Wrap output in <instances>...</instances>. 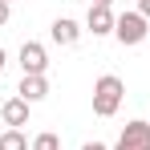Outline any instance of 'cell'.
Masks as SVG:
<instances>
[{
  "mask_svg": "<svg viewBox=\"0 0 150 150\" xmlns=\"http://www.w3.org/2000/svg\"><path fill=\"white\" fill-rule=\"evenodd\" d=\"M122 98H126L122 77L105 73V77L93 81V114H98V118H114V114L122 110Z\"/></svg>",
  "mask_w": 150,
  "mask_h": 150,
  "instance_id": "obj_1",
  "label": "cell"
},
{
  "mask_svg": "<svg viewBox=\"0 0 150 150\" xmlns=\"http://www.w3.org/2000/svg\"><path fill=\"white\" fill-rule=\"evenodd\" d=\"M114 37L122 41L126 49H134V45H142V41H150V21L134 8V12H122L118 16V25H114Z\"/></svg>",
  "mask_w": 150,
  "mask_h": 150,
  "instance_id": "obj_2",
  "label": "cell"
},
{
  "mask_svg": "<svg viewBox=\"0 0 150 150\" xmlns=\"http://www.w3.org/2000/svg\"><path fill=\"white\" fill-rule=\"evenodd\" d=\"M21 69H25V77H45L49 53H45L41 41H25V45H21Z\"/></svg>",
  "mask_w": 150,
  "mask_h": 150,
  "instance_id": "obj_3",
  "label": "cell"
},
{
  "mask_svg": "<svg viewBox=\"0 0 150 150\" xmlns=\"http://www.w3.org/2000/svg\"><path fill=\"white\" fill-rule=\"evenodd\" d=\"M118 25V16H114V8H105V4H89V16H85V28L93 33V37H110Z\"/></svg>",
  "mask_w": 150,
  "mask_h": 150,
  "instance_id": "obj_4",
  "label": "cell"
},
{
  "mask_svg": "<svg viewBox=\"0 0 150 150\" xmlns=\"http://www.w3.org/2000/svg\"><path fill=\"white\" fill-rule=\"evenodd\" d=\"M0 122L8 126V130L28 126V101H25V98H8L4 105H0Z\"/></svg>",
  "mask_w": 150,
  "mask_h": 150,
  "instance_id": "obj_5",
  "label": "cell"
},
{
  "mask_svg": "<svg viewBox=\"0 0 150 150\" xmlns=\"http://www.w3.org/2000/svg\"><path fill=\"white\" fill-rule=\"evenodd\" d=\"M81 33H85V28L77 25V21H69V16H57V21H53V28H49V37L57 41V45H65V49L81 41Z\"/></svg>",
  "mask_w": 150,
  "mask_h": 150,
  "instance_id": "obj_6",
  "label": "cell"
},
{
  "mask_svg": "<svg viewBox=\"0 0 150 150\" xmlns=\"http://www.w3.org/2000/svg\"><path fill=\"white\" fill-rule=\"evenodd\" d=\"M122 142L130 150H150V122H142V118L138 122H126L122 126Z\"/></svg>",
  "mask_w": 150,
  "mask_h": 150,
  "instance_id": "obj_7",
  "label": "cell"
},
{
  "mask_svg": "<svg viewBox=\"0 0 150 150\" xmlns=\"http://www.w3.org/2000/svg\"><path fill=\"white\" fill-rule=\"evenodd\" d=\"M16 98H25L28 105H33V101H45V98H49V81H45V77H21Z\"/></svg>",
  "mask_w": 150,
  "mask_h": 150,
  "instance_id": "obj_8",
  "label": "cell"
},
{
  "mask_svg": "<svg viewBox=\"0 0 150 150\" xmlns=\"http://www.w3.org/2000/svg\"><path fill=\"white\" fill-rule=\"evenodd\" d=\"M0 150H28L25 130H4V134H0Z\"/></svg>",
  "mask_w": 150,
  "mask_h": 150,
  "instance_id": "obj_9",
  "label": "cell"
},
{
  "mask_svg": "<svg viewBox=\"0 0 150 150\" xmlns=\"http://www.w3.org/2000/svg\"><path fill=\"white\" fill-rule=\"evenodd\" d=\"M33 150H61V138H57L53 130H45V134L33 138Z\"/></svg>",
  "mask_w": 150,
  "mask_h": 150,
  "instance_id": "obj_10",
  "label": "cell"
},
{
  "mask_svg": "<svg viewBox=\"0 0 150 150\" xmlns=\"http://www.w3.org/2000/svg\"><path fill=\"white\" fill-rule=\"evenodd\" d=\"M8 21H12V4H4V0H0V28L8 25Z\"/></svg>",
  "mask_w": 150,
  "mask_h": 150,
  "instance_id": "obj_11",
  "label": "cell"
},
{
  "mask_svg": "<svg viewBox=\"0 0 150 150\" xmlns=\"http://www.w3.org/2000/svg\"><path fill=\"white\" fill-rule=\"evenodd\" d=\"M138 12H142V16L150 21V0H138Z\"/></svg>",
  "mask_w": 150,
  "mask_h": 150,
  "instance_id": "obj_12",
  "label": "cell"
},
{
  "mask_svg": "<svg viewBox=\"0 0 150 150\" xmlns=\"http://www.w3.org/2000/svg\"><path fill=\"white\" fill-rule=\"evenodd\" d=\"M81 150H110V146H101V142H85Z\"/></svg>",
  "mask_w": 150,
  "mask_h": 150,
  "instance_id": "obj_13",
  "label": "cell"
},
{
  "mask_svg": "<svg viewBox=\"0 0 150 150\" xmlns=\"http://www.w3.org/2000/svg\"><path fill=\"white\" fill-rule=\"evenodd\" d=\"M4 65H8V53H4V49H0V69H4Z\"/></svg>",
  "mask_w": 150,
  "mask_h": 150,
  "instance_id": "obj_14",
  "label": "cell"
},
{
  "mask_svg": "<svg viewBox=\"0 0 150 150\" xmlns=\"http://www.w3.org/2000/svg\"><path fill=\"white\" fill-rule=\"evenodd\" d=\"M89 4H105V8H110V4H114V0H89Z\"/></svg>",
  "mask_w": 150,
  "mask_h": 150,
  "instance_id": "obj_15",
  "label": "cell"
},
{
  "mask_svg": "<svg viewBox=\"0 0 150 150\" xmlns=\"http://www.w3.org/2000/svg\"><path fill=\"white\" fill-rule=\"evenodd\" d=\"M114 150H130V146H126V142H122V138H118V146H114Z\"/></svg>",
  "mask_w": 150,
  "mask_h": 150,
  "instance_id": "obj_16",
  "label": "cell"
},
{
  "mask_svg": "<svg viewBox=\"0 0 150 150\" xmlns=\"http://www.w3.org/2000/svg\"><path fill=\"white\" fill-rule=\"evenodd\" d=\"M4 4H12V0H4Z\"/></svg>",
  "mask_w": 150,
  "mask_h": 150,
  "instance_id": "obj_17",
  "label": "cell"
}]
</instances>
